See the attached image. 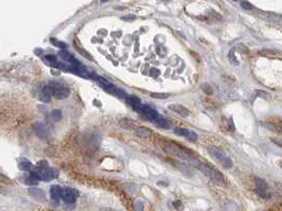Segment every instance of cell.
Segmentation results:
<instances>
[{"label":"cell","instance_id":"1","mask_svg":"<svg viewBox=\"0 0 282 211\" xmlns=\"http://www.w3.org/2000/svg\"><path fill=\"white\" fill-rule=\"evenodd\" d=\"M160 146L166 154L178 158V159H181V161L189 162L190 164H192L196 159L189 149L174 143L172 141H160Z\"/></svg>","mask_w":282,"mask_h":211},{"label":"cell","instance_id":"2","mask_svg":"<svg viewBox=\"0 0 282 211\" xmlns=\"http://www.w3.org/2000/svg\"><path fill=\"white\" fill-rule=\"evenodd\" d=\"M194 166H195L196 168H199L206 177H208V178L211 179L213 183H215V184L220 185V186H223V185L226 184L225 177L223 176V174L220 173V172H218L217 169H215L214 167H211L206 164H203V163H201V162H199V161L196 162Z\"/></svg>","mask_w":282,"mask_h":211},{"label":"cell","instance_id":"3","mask_svg":"<svg viewBox=\"0 0 282 211\" xmlns=\"http://www.w3.org/2000/svg\"><path fill=\"white\" fill-rule=\"evenodd\" d=\"M43 92L56 99H65L70 95V89L66 86L56 82H51L48 86H45Z\"/></svg>","mask_w":282,"mask_h":211},{"label":"cell","instance_id":"4","mask_svg":"<svg viewBox=\"0 0 282 211\" xmlns=\"http://www.w3.org/2000/svg\"><path fill=\"white\" fill-rule=\"evenodd\" d=\"M40 164L41 165L34 167V169L30 173V175L36 177L38 180H43V182H50V180L55 178L54 170L49 168V167H44V165H48L45 162H40Z\"/></svg>","mask_w":282,"mask_h":211},{"label":"cell","instance_id":"5","mask_svg":"<svg viewBox=\"0 0 282 211\" xmlns=\"http://www.w3.org/2000/svg\"><path fill=\"white\" fill-rule=\"evenodd\" d=\"M208 152H209V154H211L213 157H215L217 159V161L219 162L220 164L223 165L225 168H232L233 167V161L232 158L229 157L227 154H226L225 152H224L223 149H220L219 147L217 146H211L209 149H208Z\"/></svg>","mask_w":282,"mask_h":211},{"label":"cell","instance_id":"6","mask_svg":"<svg viewBox=\"0 0 282 211\" xmlns=\"http://www.w3.org/2000/svg\"><path fill=\"white\" fill-rule=\"evenodd\" d=\"M138 112H139L146 120L155 123V122L159 120V118L161 117V114L159 113L155 109H153L151 106H149V105H142Z\"/></svg>","mask_w":282,"mask_h":211},{"label":"cell","instance_id":"7","mask_svg":"<svg viewBox=\"0 0 282 211\" xmlns=\"http://www.w3.org/2000/svg\"><path fill=\"white\" fill-rule=\"evenodd\" d=\"M256 183V191L258 193L259 196L262 197V198H270V193H269V187H268V184L264 182L263 179L257 178L255 179Z\"/></svg>","mask_w":282,"mask_h":211},{"label":"cell","instance_id":"8","mask_svg":"<svg viewBox=\"0 0 282 211\" xmlns=\"http://www.w3.org/2000/svg\"><path fill=\"white\" fill-rule=\"evenodd\" d=\"M78 196H80V193L75 190V189H72V188H65V189H63L62 198L66 203H75V201H76Z\"/></svg>","mask_w":282,"mask_h":211},{"label":"cell","instance_id":"9","mask_svg":"<svg viewBox=\"0 0 282 211\" xmlns=\"http://www.w3.org/2000/svg\"><path fill=\"white\" fill-rule=\"evenodd\" d=\"M174 133L178 136H183V138H186L191 142H196L197 141V134L195 132H192L190 130L184 129V128H175Z\"/></svg>","mask_w":282,"mask_h":211},{"label":"cell","instance_id":"10","mask_svg":"<svg viewBox=\"0 0 282 211\" xmlns=\"http://www.w3.org/2000/svg\"><path fill=\"white\" fill-rule=\"evenodd\" d=\"M168 108H169L171 111L178 113V116H181V117H183V118H186V117L190 116V111H189V109L185 108L184 106L178 105V103H171V105H169Z\"/></svg>","mask_w":282,"mask_h":211},{"label":"cell","instance_id":"11","mask_svg":"<svg viewBox=\"0 0 282 211\" xmlns=\"http://www.w3.org/2000/svg\"><path fill=\"white\" fill-rule=\"evenodd\" d=\"M29 195L32 198H34V199L36 200V201H40V202H44L46 201V197H45V193L44 191L42 190V189H40V188H30L29 190Z\"/></svg>","mask_w":282,"mask_h":211},{"label":"cell","instance_id":"12","mask_svg":"<svg viewBox=\"0 0 282 211\" xmlns=\"http://www.w3.org/2000/svg\"><path fill=\"white\" fill-rule=\"evenodd\" d=\"M126 101H127L128 105L130 106L134 110H136V111H139V109L141 108V106H142L141 100L136 96H127Z\"/></svg>","mask_w":282,"mask_h":211},{"label":"cell","instance_id":"13","mask_svg":"<svg viewBox=\"0 0 282 211\" xmlns=\"http://www.w3.org/2000/svg\"><path fill=\"white\" fill-rule=\"evenodd\" d=\"M96 80H97L98 84H99V85H100L101 87H104V88H105V90L111 91L113 94L115 92V90L117 89V88L114 87V85L109 82V80H107V79L104 78V77L97 76V77H96Z\"/></svg>","mask_w":282,"mask_h":211},{"label":"cell","instance_id":"14","mask_svg":"<svg viewBox=\"0 0 282 211\" xmlns=\"http://www.w3.org/2000/svg\"><path fill=\"white\" fill-rule=\"evenodd\" d=\"M50 193H51V198H52V199L59 201V200L62 198L63 189L59 187V186H57V185H54V186H52V187H51Z\"/></svg>","mask_w":282,"mask_h":211},{"label":"cell","instance_id":"15","mask_svg":"<svg viewBox=\"0 0 282 211\" xmlns=\"http://www.w3.org/2000/svg\"><path fill=\"white\" fill-rule=\"evenodd\" d=\"M151 133H152L151 130L148 129V128H144V126H138V128L134 129V134L141 139L149 138V136L151 135Z\"/></svg>","mask_w":282,"mask_h":211},{"label":"cell","instance_id":"16","mask_svg":"<svg viewBox=\"0 0 282 211\" xmlns=\"http://www.w3.org/2000/svg\"><path fill=\"white\" fill-rule=\"evenodd\" d=\"M155 126H159V128H162V129H170L171 128V122L166 118H164L163 116H161L159 118V120L155 122Z\"/></svg>","mask_w":282,"mask_h":211},{"label":"cell","instance_id":"17","mask_svg":"<svg viewBox=\"0 0 282 211\" xmlns=\"http://www.w3.org/2000/svg\"><path fill=\"white\" fill-rule=\"evenodd\" d=\"M34 130H36V134L39 135L40 138L44 139L45 135H46V130H45V126L40 122H36L34 124Z\"/></svg>","mask_w":282,"mask_h":211},{"label":"cell","instance_id":"18","mask_svg":"<svg viewBox=\"0 0 282 211\" xmlns=\"http://www.w3.org/2000/svg\"><path fill=\"white\" fill-rule=\"evenodd\" d=\"M19 168H20L21 170H27V172H32L33 169H34V166H33L32 163H30L29 161H22L20 162V164H19Z\"/></svg>","mask_w":282,"mask_h":211},{"label":"cell","instance_id":"19","mask_svg":"<svg viewBox=\"0 0 282 211\" xmlns=\"http://www.w3.org/2000/svg\"><path fill=\"white\" fill-rule=\"evenodd\" d=\"M38 183H39V180H38L36 177H33L32 175H29L27 178H25V184H27L28 186H36Z\"/></svg>","mask_w":282,"mask_h":211},{"label":"cell","instance_id":"20","mask_svg":"<svg viewBox=\"0 0 282 211\" xmlns=\"http://www.w3.org/2000/svg\"><path fill=\"white\" fill-rule=\"evenodd\" d=\"M150 96L152 98H155V99H166L170 96V94H165V92H152V94H150Z\"/></svg>","mask_w":282,"mask_h":211},{"label":"cell","instance_id":"21","mask_svg":"<svg viewBox=\"0 0 282 211\" xmlns=\"http://www.w3.org/2000/svg\"><path fill=\"white\" fill-rule=\"evenodd\" d=\"M51 114H52L53 120H55V121H59L62 119V112H61V110H53Z\"/></svg>","mask_w":282,"mask_h":211},{"label":"cell","instance_id":"22","mask_svg":"<svg viewBox=\"0 0 282 211\" xmlns=\"http://www.w3.org/2000/svg\"><path fill=\"white\" fill-rule=\"evenodd\" d=\"M134 209L136 211H143V203L141 201L134 202Z\"/></svg>","mask_w":282,"mask_h":211},{"label":"cell","instance_id":"23","mask_svg":"<svg viewBox=\"0 0 282 211\" xmlns=\"http://www.w3.org/2000/svg\"><path fill=\"white\" fill-rule=\"evenodd\" d=\"M241 7H243V9H246V10H251V9H253V5L249 2H246V1H243V2H241Z\"/></svg>","mask_w":282,"mask_h":211},{"label":"cell","instance_id":"24","mask_svg":"<svg viewBox=\"0 0 282 211\" xmlns=\"http://www.w3.org/2000/svg\"><path fill=\"white\" fill-rule=\"evenodd\" d=\"M228 57L230 59H232L233 62H234V64H238V62L235 59V56H234V51H230V53H229V55H228Z\"/></svg>","mask_w":282,"mask_h":211},{"label":"cell","instance_id":"25","mask_svg":"<svg viewBox=\"0 0 282 211\" xmlns=\"http://www.w3.org/2000/svg\"><path fill=\"white\" fill-rule=\"evenodd\" d=\"M51 42H54V43L57 44V46L59 47H66V44L65 43H61V42L56 41V40H53V39H51Z\"/></svg>","mask_w":282,"mask_h":211},{"label":"cell","instance_id":"26","mask_svg":"<svg viewBox=\"0 0 282 211\" xmlns=\"http://www.w3.org/2000/svg\"><path fill=\"white\" fill-rule=\"evenodd\" d=\"M99 211H115V210L111 208H108V207H103V208H100Z\"/></svg>","mask_w":282,"mask_h":211},{"label":"cell","instance_id":"27","mask_svg":"<svg viewBox=\"0 0 282 211\" xmlns=\"http://www.w3.org/2000/svg\"><path fill=\"white\" fill-rule=\"evenodd\" d=\"M281 168H282V163H281Z\"/></svg>","mask_w":282,"mask_h":211}]
</instances>
